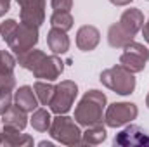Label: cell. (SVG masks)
Returning a JSON list of instances; mask_svg holds the SVG:
<instances>
[{
	"label": "cell",
	"mask_w": 149,
	"mask_h": 147,
	"mask_svg": "<svg viewBox=\"0 0 149 147\" xmlns=\"http://www.w3.org/2000/svg\"><path fill=\"white\" fill-rule=\"evenodd\" d=\"M108 97L101 90H87L74 107V121L81 126H92L104 121Z\"/></svg>",
	"instance_id": "1"
},
{
	"label": "cell",
	"mask_w": 149,
	"mask_h": 147,
	"mask_svg": "<svg viewBox=\"0 0 149 147\" xmlns=\"http://www.w3.org/2000/svg\"><path fill=\"white\" fill-rule=\"evenodd\" d=\"M50 137L63 144V146H80L81 144V130L80 125L74 121V118H70L66 114H57L52 118V125L49 128Z\"/></svg>",
	"instance_id": "2"
},
{
	"label": "cell",
	"mask_w": 149,
	"mask_h": 147,
	"mask_svg": "<svg viewBox=\"0 0 149 147\" xmlns=\"http://www.w3.org/2000/svg\"><path fill=\"white\" fill-rule=\"evenodd\" d=\"M99 80H101V83H102L106 88H109L114 94L123 95V97L134 94L135 85H137L134 73L127 71V69H125L123 66H120V64L104 69V71L101 73V76H99Z\"/></svg>",
	"instance_id": "3"
},
{
	"label": "cell",
	"mask_w": 149,
	"mask_h": 147,
	"mask_svg": "<svg viewBox=\"0 0 149 147\" xmlns=\"http://www.w3.org/2000/svg\"><path fill=\"white\" fill-rule=\"evenodd\" d=\"M76 97H78V85L71 80H63L61 83L56 85L49 107L54 114H66L71 111Z\"/></svg>",
	"instance_id": "4"
},
{
	"label": "cell",
	"mask_w": 149,
	"mask_h": 147,
	"mask_svg": "<svg viewBox=\"0 0 149 147\" xmlns=\"http://www.w3.org/2000/svg\"><path fill=\"white\" fill-rule=\"evenodd\" d=\"M123 54L120 55V66H123L130 73H141L146 68V62L149 61V50L139 42H128L123 47Z\"/></svg>",
	"instance_id": "5"
},
{
	"label": "cell",
	"mask_w": 149,
	"mask_h": 147,
	"mask_svg": "<svg viewBox=\"0 0 149 147\" xmlns=\"http://www.w3.org/2000/svg\"><path fill=\"white\" fill-rule=\"evenodd\" d=\"M139 114V109L132 102H113L104 111V125L109 128H120L132 123Z\"/></svg>",
	"instance_id": "6"
},
{
	"label": "cell",
	"mask_w": 149,
	"mask_h": 147,
	"mask_svg": "<svg viewBox=\"0 0 149 147\" xmlns=\"http://www.w3.org/2000/svg\"><path fill=\"white\" fill-rule=\"evenodd\" d=\"M37 43H38V28L31 26V24H26V23H17L16 31L12 33V37L7 42L9 49L16 55L23 54L30 49H35Z\"/></svg>",
	"instance_id": "7"
},
{
	"label": "cell",
	"mask_w": 149,
	"mask_h": 147,
	"mask_svg": "<svg viewBox=\"0 0 149 147\" xmlns=\"http://www.w3.org/2000/svg\"><path fill=\"white\" fill-rule=\"evenodd\" d=\"M64 71V62L57 54L52 55H43L42 61L35 66V69L31 71L35 78L38 80H45V81H56Z\"/></svg>",
	"instance_id": "8"
},
{
	"label": "cell",
	"mask_w": 149,
	"mask_h": 147,
	"mask_svg": "<svg viewBox=\"0 0 149 147\" xmlns=\"http://www.w3.org/2000/svg\"><path fill=\"white\" fill-rule=\"evenodd\" d=\"M19 3L21 23L40 28L45 21V0H16Z\"/></svg>",
	"instance_id": "9"
},
{
	"label": "cell",
	"mask_w": 149,
	"mask_h": 147,
	"mask_svg": "<svg viewBox=\"0 0 149 147\" xmlns=\"http://www.w3.org/2000/svg\"><path fill=\"white\" fill-rule=\"evenodd\" d=\"M114 146L121 147H144L149 146V135L137 125H130L114 137Z\"/></svg>",
	"instance_id": "10"
},
{
	"label": "cell",
	"mask_w": 149,
	"mask_h": 147,
	"mask_svg": "<svg viewBox=\"0 0 149 147\" xmlns=\"http://www.w3.org/2000/svg\"><path fill=\"white\" fill-rule=\"evenodd\" d=\"M101 42V33L92 24H83L76 31V47L81 52H92Z\"/></svg>",
	"instance_id": "11"
},
{
	"label": "cell",
	"mask_w": 149,
	"mask_h": 147,
	"mask_svg": "<svg viewBox=\"0 0 149 147\" xmlns=\"http://www.w3.org/2000/svg\"><path fill=\"white\" fill-rule=\"evenodd\" d=\"M33 144H35V140H33L31 135L21 133V130L12 128V126H5V125H3L0 146H5V147H30V146H33Z\"/></svg>",
	"instance_id": "12"
},
{
	"label": "cell",
	"mask_w": 149,
	"mask_h": 147,
	"mask_svg": "<svg viewBox=\"0 0 149 147\" xmlns=\"http://www.w3.org/2000/svg\"><path fill=\"white\" fill-rule=\"evenodd\" d=\"M14 104L19 106L23 111L26 112H33L38 107V99L35 95L33 87L30 85H23L14 92Z\"/></svg>",
	"instance_id": "13"
},
{
	"label": "cell",
	"mask_w": 149,
	"mask_h": 147,
	"mask_svg": "<svg viewBox=\"0 0 149 147\" xmlns=\"http://www.w3.org/2000/svg\"><path fill=\"white\" fill-rule=\"evenodd\" d=\"M118 23L128 33L137 35L142 30V26H144V14H142L141 9H127V10H123V14H121Z\"/></svg>",
	"instance_id": "14"
},
{
	"label": "cell",
	"mask_w": 149,
	"mask_h": 147,
	"mask_svg": "<svg viewBox=\"0 0 149 147\" xmlns=\"http://www.w3.org/2000/svg\"><path fill=\"white\" fill-rule=\"evenodd\" d=\"M47 45L52 50V54L63 55L70 50V37L66 35V31L59 30V28H50V31L47 33Z\"/></svg>",
	"instance_id": "15"
},
{
	"label": "cell",
	"mask_w": 149,
	"mask_h": 147,
	"mask_svg": "<svg viewBox=\"0 0 149 147\" xmlns=\"http://www.w3.org/2000/svg\"><path fill=\"white\" fill-rule=\"evenodd\" d=\"M2 121L5 126H12V128H17V130H24L26 125H28V116H26V111H23L19 106H10L9 109L2 114Z\"/></svg>",
	"instance_id": "16"
},
{
	"label": "cell",
	"mask_w": 149,
	"mask_h": 147,
	"mask_svg": "<svg viewBox=\"0 0 149 147\" xmlns=\"http://www.w3.org/2000/svg\"><path fill=\"white\" fill-rule=\"evenodd\" d=\"M135 35H132V33H128L120 23H114L109 26V30H108V43H109V47L113 49H123L128 42H132Z\"/></svg>",
	"instance_id": "17"
},
{
	"label": "cell",
	"mask_w": 149,
	"mask_h": 147,
	"mask_svg": "<svg viewBox=\"0 0 149 147\" xmlns=\"http://www.w3.org/2000/svg\"><path fill=\"white\" fill-rule=\"evenodd\" d=\"M108 133H106V128L102 123L99 125H92V126H87V130L81 133V144L85 146H99L106 140Z\"/></svg>",
	"instance_id": "18"
},
{
	"label": "cell",
	"mask_w": 149,
	"mask_h": 147,
	"mask_svg": "<svg viewBox=\"0 0 149 147\" xmlns=\"http://www.w3.org/2000/svg\"><path fill=\"white\" fill-rule=\"evenodd\" d=\"M43 55H45V52H43V50L30 49V50H26V52H23V54H17V55H16V61H17V64H19L23 69L33 71V69H35V66L42 61V57H43Z\"/></svg>",
	"instance_id": "19"
},
{
	"label": "cell",
	"mask_w": 149,
	"mask_h": 147,
	"mask_svg": "<svg viewBox=\"0 0 149 147\" xmlns=\"http://www.w3.org/2000/svg\"><path fill=\"white\" fill-rule=\"evenodd\" d=\"M30 123L33 126V130H37L40 133H45L49 132L50 125H52V118H50V112L43 107H37V109L31 112V118H30Z\"/></svg>",
	"instance_id": "20"
},
{
	"label": "cell",
	"mask_w": 149,
	"mask_h": 147,
	"mask_svg": "<svg viewBox=\"0 0 149 147\" xmlns=\"http://www.w3.org/2000/svg\"><path fill=\"white\" fill-rule=\"evenodd\" d=\"M33 90H35V95H37L38 102H40L42 106H49L50 101H52L56 85H52L50 81H42V80H38V81H35V85H33Z\"/></svg>",
	"instance_id": "21"
},
{
	"label": "cell",
	"mask_w": 149,
	"mask_h": 147,
	"mask_svg": "<svg viewBox=\"0 0 149 147\" xmlns=\"http://www.w3.org/2000/svg\"><path fill=\"white\" fill-rule=\"evenodd\" d=\"M73 16H71V12H68V10H54L52 12V16H50V24H52V28H59V30H63V31H70L71 28H73Z\"/></svg>",
	"instance_id": "22"
},
{
	"label": "cell",
	"mask_w": 149,
	"mask_h": 147,
	"mask_svg": "<svg viewBox=\"0 0 149 147\" xmlns=\"http://www.w3.org/2000/svg\"><path fill=\"white\" fill-rule=\"evenodd\" d=\"M17 61L12 54L0 50V76H7V74H14V68H16Z\"/></svg>",
	"instance_id": "23"
},
{
	"label": "cell",
	"mask_w": 149,
	"mask_h": 147,
	"mask_svg": "<svg viewBox=\"0 0 149 147\" xmlns=\"http://www.w3.org/2000/svg\"><path fill=\"white\" fill-rule=\"evenodd\" d=\"M16 28H17V21L16 19H5L0 24V37L3 38L5 43L9 42V38L12 37V33L16 31Z\"/></svg>",
	"instance_id": "24"
},
{
	"label": "cell",
	"mask_w": 149,
	"mask_h": 147,
	"mask_svg": "<svg viewBox=\"0 0 149 147\" xmlns=\"http://www.w3.org/2000/svg\"><path fill=\"white\" fill-rule=\"evenodd\" d=\"M12 101H14V95H12V90H5V88H0V116L12 106Z\"/></svg>",
	"instance_id": "25"
},
{
	"label": "cell",
	"mask_w": 149,
	"mask_h": 147,
	"mask_svg": "<svg viewBox=\"0 0 149 147\" xmlns=\"http://www.w3.org/2000/svg\"><path fill=\"white\" fill-rule=\"evenodd\" d=\"M50 5L54 10H71L73 9V0H50Z\"/></svg>",
	"instance_id": "26"
},
{
	"label": "cell",
	"mask_w": 149,
	"mask_h": 147,
	"mask_svg": "<svg viewBox=\"0 0 149 147\" xmlns=\"http://www.w3.org/2000/svg\"><path fill=\"white\" fill-rule=\"evenodd\" d=\"M10 9V0H0V17L5 16V12H9Z\"/></svg>",
	"instance_id": "27"
},
{
	"label": "cell",
	"mask_w": 149,
	"mask_h": 147,
	"mask_svg": "<svg viewBox=\"0 0 149 147\" xmlns=\"http://www.w3.org/2000/svg\"><path fill=\"white\" fill-rule=\"evenodd\" d=\"M113 5H116V7H125V5H130L134 0H109Z\"/></svg>",
	"instance_id": "28"
},
{
	"label": "cell",
	"mask_w": 149,
	"mask_h": 147,
	"mask_svg": "<svg viewBox=\"0 0 149 147\" xmlns=\"http://www.w3.org/2000/svg\"><path fill=\"white\" fill-rule=\"evenodd\" d=\"M142 35H144V40L149 43V19L144 23V26H142Z\"/></svg>",
	"instance_id": "29"
},
{
	"label": "cell",
	"mask_w": 149,
	"mask_h": 147,
	"mask_svg": "<svg viewBox=\"0 0 149 147\" xmlns=\"http://www.w3.org/2000/svg\"><path fill=\"white\" fill-rule=\"evenodd\" d=\"M40 146H42V147H45V146H47V147H52V142H47V140H43V142H40Z\"/></svg>",
	"instance_id": "30"
},
{
	"label": "cell",
	"mask_w": 149,
	"mask_h": 147,
	"mask_svg": "<svg viewBox=\"0 0 149 147\" xmlns=\"http://www.w3.org/2000/svg\"><path fill=\"white\" fill-rule=\"evenodd\" d=\"M146 106L149 107V94H148V97H146Z\"/></svg>",
	"instance_id": "31"
},
{
	"label": "cell",
	"mask_w": 149,
	"mask_h": 147,
	"mask_svg": "<svg viewBox=\"0 0 149 147\" xmlns=\"http://www.w3.org/2000/svg\"><path fill=\"white\" fill-rule=\"evenodd\" d=\"M0 142H2V130H0Z\"/></svg>",
	"instance_id": "32"
},
{
	"label": "cell",
	"mask_w": 149,
	"mask_h": 147,
	"mask_svg": "<svg viewBox=\"0 0 149 147\" xmlns=\"http://www.w3.org/2000/svg\"><path fill=\"white\" fill-rule=\"evenodd\" d=\"M148 2H149V0H148Z\"/></svg>",
	"instance_id": "33"
}]
</instances>
